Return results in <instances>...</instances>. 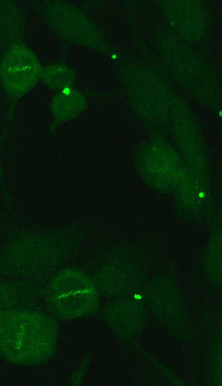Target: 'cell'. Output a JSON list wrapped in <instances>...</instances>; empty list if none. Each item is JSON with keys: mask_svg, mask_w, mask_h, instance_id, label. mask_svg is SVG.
Listing matches in <instances>:
<instances>
[]
</instances>
